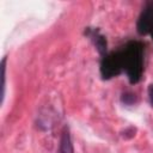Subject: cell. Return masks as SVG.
<instances>
[{
  "label": "cell",
  "instance_id": "obj_1",
  "mask_svg": "<svg viewBox=\"0 0 153 153\" xmlns=\"http://www.w3.org/2000/svg\"><path fill=\"white\" fill-rule=\"evenodd\" d=\"M122 57L123 72L131 85L137 84L143 73L145 44L141 41H129L118 49Z\"/></svg>",
  "mask_w": 153,
  "mask_h": 153
},
{
  "label": "cell",
  "instance_id": "obj_2",
  "mask_svg": "<svg viewBox=\"0 0 153 153\" xmlns=\"http://www.w3.org/2000/svg\"><path fill=\"white\" fill-rule=\"evenodd\" d=\"M99 72H100V76L103 80H110L120 75L123 72L122 57H121V53L118 49L110 51L102 57Z\"/></svg>",
  "mask_w": 153,
  "mask_h": 153
},
{
  "label": "cell",
  "instance_id": "obj_3",
  "mask_svg": "<svg viewBox=\"0 0 153 153\" xmlns=\"http://www.w3.org/2000/svg\"><path fill=\"white\" fill-rule=\"evenodd\" d=\"M136 30L140 36H146L153 31V0L145 2L137 18Z\"/></svg>",
  "mask_w": 153,
  "mask_h": 153
},
{
  "label": "cell",
  "instance_id": "obj_4",
  "mask_svg": "<svg viewBox=\"0 0 153 153\" xmlns=\"http://www.w3.org/2000/svg\"><path fill=\"white\" fill-rule=\"evenodd\" d=\"M85 36H87L92 41V43L94 44L96 49L102 55V57L108 54V41H106V37L103 33H100L98 27H86L85 29Z\"/></svg>",
  "mask_w": 153,
  "mask_h": 153
},
{
  "label": "cell",
  "instance_id": "obj_5",
  "mask_svg": "<svg viewBox=\"0 0 153 153\" xmlns=\"http://www.w3.org/2000/svg\"><path fill=\"white\" fill-rule=\"evenodd\" d=\"M59 153H74L71 133L67 127H65L62 130V135L60 139V146H59Z\"/></svg>",
  "mask_w": 153,
  "mask_h": 153
},
{
  "label": "cell",
  "instance_id": "obj_6",
  "mask_svg": "<svg viewBox=\"0 0 153 153\" xmlns=\"http://www.w3.org/2000/svg\"><path fill=\"white\" fill-rule=\"evenodd\" d=\"M121 102H122V104H124V105L131 106V105L136 104V102H137V96H136L134 92H131V91H126V92H123V93L121 94Z\"/></svg>",
  "mask_w": 153,
  "mask_h": 153
},
{
  "label": "cell",
  "instance_id": "obj_7",
  "mask_svg": "<svg viewBox=\"0 0 153 153\" xmlns=\"http://www.w3.org/2000/svg\"><path fill=\"white\" fill-rule=\"evenodd\" d=\"M6 61L7 56H4L1 61V102H4L5 97V81H6Z\"/></svg>",
  "mask_w": 153,
  "mask_h": 153
},
{
  "label": "cell",
  "instance_id": "obj_8",
  "mask_svg": "<svg viewBox=\"0 0 153 153\" xmlns=\"http://www.w3.org/2000/svg\"><path fill=\"white\" fill-rule=\"evenodd\" d=\"M147 93H148V100H149V104H151V106L153 108V84H149V85H148Z\"/></svg>",
  "mask_w": 153,
  "mask_h": 153
},
{
  "label": "cell",
  "instance_id": "obj_9",
  "mask_svg": "<svg viewBox=\"0 0 153 153\" xmlns=\"http://www.w3.org/2000/svg\"><path fill=\"white\" fill-rule=\"evenodd\" d=\"M151 35H152V39H153V31H152V32H151Z\"/></svg>",
  "mask_w": 153,
  "mask_h": 153
}]
</instances>
